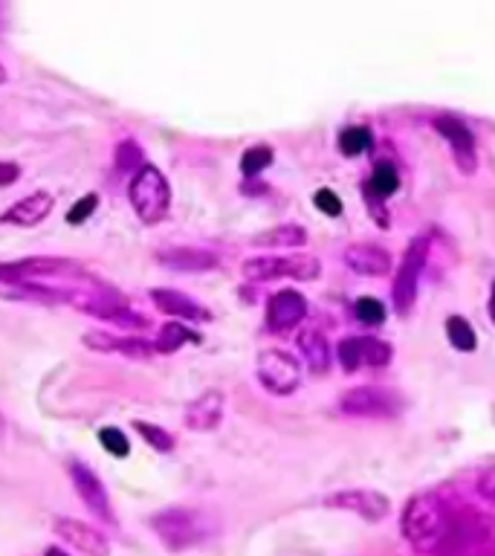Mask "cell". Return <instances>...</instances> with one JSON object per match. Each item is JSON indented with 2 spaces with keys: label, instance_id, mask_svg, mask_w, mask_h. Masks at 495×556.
<instances>
[{
  "label": "cell",
  "instance_id": "cell-1",
  "mask_svg": "<svg viewBox=\"0 0 495 556\" xmlns=\"http://www.w3.org/2000/svg\"><path fill=\"white\" fill-rule=\"evenodd\" d=\"M452 510H455V504L443 499L435 490L417 493L403 507V519H400L403 539L412 545L417 554L438 556L440 545L449 533Z\"/></svg>",
  "mask_w": 495,
  "mask_h": 556
},
{
  "label": "cell",
  "instance_id": "cell-2",
  "mask_svg": "<svg viewBox=\"0 0 495 556\" xmlns=\"http://www.w3.org/2000/svg\"><path fill=\"white\" fill-rule=\"evenodd\" d=\"M148 525L157 533V539L163 542L165 548L174 551V554L203 545L218 530L215 519L206 510H197V507H165V510H157L148 519Z\"/></svg>",
  "mask_w": 495,
  "mask_h": 556
},
{
  "label": "cell",
  "instance_id": "cell-3",
  "mask_svg": "<svg viewBox=\"0 0 495 556\" xmlns=\"http://www.w3.org/2000/svg\"><path fill=\"white\" fill-rule=\"evenodd\" d=\"M438 556H495V519L455 504Z\"/></svg>",
  "mask_w": 495,
  "mask_h": 556
},
{
  "label": "cell",
  "instance_id": "cell-4",
  "mask_svg": "<svg viewBox=\"0 0 495 556\" xmlns=\"http://www.w3.org/2000/svg\"><path fill=\"white\" fill-rule=\"evenodd\" d=\"M67 305L79 307L82 313L93 316V319L113 322L116 328H128V331H145L151 325L148 316H142L139 310L128 305L125 296H119L116 290H110V287L99 284V281H96V287L90 293L67 290Z\"/></svg>",
  "mask_w": 495,
  "mask_h": 556
},
{
  "label": "cell",
  "instance_id": "cell-5",
  "mask_svg": "<svg viewBox=\"0 0 495 556\" xmlns=\"http://www.w3.org/2000/svg\"><path fill=\"white\" fill-rule=\"evenodd\" d=\"M128 200L142 223L154 226V223L165 221V215L171 209V186H168L163 171L145 163L128 186Z\"/></svg>",
  "mask_w": 495,
  "mask_h": 556
},
{
  "label": "cell",
  "instance_id": "cell-6",
  "mask_svg": "<svg viewBox=\"0 0 495 556\" xmlns=\"http://www.w3.org/2000/svg\"><path fill=\"white\" fill-rule=\"evenodd\" d=\"M322 273V264L316 255H255L244 261V276L249 281H278V278H296L313 281Z\"/></svg>",
  "mask_w": 495,
  "mask_h": 556
},
{
  "label": "cell",
  "instance_id": "cell-7",
  "mask_svg": "<svg viewBox=\"0 0 495 556\" xmlns=\"http://www.w3.org/2000/svg\"><path fill=\"white\" fill-rule=\"evenodd\" d=\"M255 374H258V383L275 397H287L302 386V362L278 348H267L258 354Z\"/></svg>",
  "mask_w": 495,
  "mask_h": 556
},
{
  "label": "cell",
  "instance_id": "cell-8",
  "mask_svg": "<svg viewBox=\"0 0 495 556\" xmlns=\"http://www.w3.org/2000/svg\"><path fill=\"white\" fill-rule=\"evenodd\" d=\"M82 267L70 258H55V255H35L21 261H0V284H41L44 278H61L70 273H79Z\"/></svg>",
  "mask_w": 495,
  "mask_h": 556
},
{
  "label": "cell",
  "instance_id": "cell-9",
  "mask_svg": "<svg viewBox=\"0 0 495 556\" xmlns=\"http://www.w3.org/2000/svg\"><path fill=\"white\" fill-rule=\"evenodd\" d=\"M426 258H429V241L420 235L409 244V250L403 255V264L397 270L394 278V287H391V296H394V307L397 313H412L414 302H417V290H420V273L426 267Z\"/></svg>",
  "mask_w": 495,
  "mask_h": 556
},
{
  "label": "cell",
  "instance_id": "cell-10",
  "mask_svg": "<svg viewBox=\"0 0 495 556\" xmlns=\"http://www.w3.org/2000/svg\"><path fill=\"white\" fill-rule=\"evenodd\" d=\"M70 481H73V487H76V496L82 499V504L99 519V522H105V525H113L116 522V516H113V504H110V496H108V487L102 484V478L93 473L87 464L82 461H70Z\"/></svg>",
  "mask_w": 495,
  "mask_h": 556
},
{
  "label": "cell",
  "instance_id": "cell-11",
  "mask_svg": "<svg viewBox=\"0 0 495 556\" xmlns=\"http://www.w3.org/2000/svg\"><path fill=\"white\" fill-rule=\"evenodd\" d=\"M325 507L333 510H345V513H354L365 522H383L385 516L391 513V501L388 496H383L380 490H371V487H351V490H339L325 499Z\"/></svg>",
  "mask_w": 495,
  "mask_h": 556
},
{
  "label": "cell",
  "instance_id": "cell-12",
  "mask_svg": "<svg viewBox=\"0 0 495 556\" xmlns=\"http://www.w3.org/2000/svg\"><path fill=\"white\" fill-rule=\"evenodd\" d=\"M397 409L400 400L394 397V391L374 386H359L339 397V412L348 417H391L397 415Z\"/></svg>",
  "mask_w": 495,
  "mask_h": 556
},
{
  "label": "cell",
  "instance_id": "cell-13",
  "mask_svg": "<svg viewBox=\"0 0 495 556\" xmlns=\"http://www.w3.org/2000/svg\"><path fill=\"white\" fill-rule=\"evenodd\" d=\"M432 125H435V131H438L440 137L449 142V148H452V154H455L461 171H464V174L475 171V137H472L467 122L458 119V116L443 113V116H435V119H432Z\"/></svg>",
  "mask_w": 495,
  "mask_h": 556
},
{
  "label": "cell",
  "instance_id": "cell-14",
  "mask_svg": "<svg viewBox=\"0 0 495 556\" xmlns=\"http://www.w3.org/2000/svg\"><path fill=\"white\" fill-rule=\"evenodd\" d=\"M307 316V299L299 290H278L267 305V331L284 334L293 331Z\"/></svg>",
  "mask_w": 495,
  "mask_h": 556
},
{
  "label": "cell",
  "instance_id": "cell-15",
  "mask_svg": "<svg viewBox=\"0 0 495 556\" xmlns=\"http://www.w3.org/2000/svg\"><path fill=\"white\" fill-rule=\"evenodd\" d=\"M82 342L90 351H99V354H119V357H128V360H148L157 354V345L137 339V336H113L108 331H90L82 336Z\"/></svg>",
  "mask_w": 495,
  "mask_h": 556
},
{
  "label": "cell",
  "instance_id": "cell-16",
  "mask_svg": "<svg viewBox=\"0 0 495 556\" xmlns=\"http://www.w3.org/2000/svg\"><path fill=\"white\" fill-rule=\"evenodd\" d=\"M55 533L76 551H82L87 556H108L110 554V542L108 536L102 530L90 528L87 522H79V519H67V516H58L55 519Z\"/></svg>",
  "mask_w": 495,
  "mask_h": 556
},
{
  "label": "cell",
  "instance_id": "cell-17",
  "mask_svg": "<svg viewBox=\"0 0 495 556\" xmlns=\"http://www.w3.org/2000/svg\"><path fill=\"white\" fill-rule=\"evenodd\" d=\"M53 206H55V197L50 195V192H32V195H27L24 200L12 203V206L0 215V223H6V226H21V229H32V226H38V223L50 218Z\"/></svg>",
  "mask_w": 495,
  "mask_h": 556
},
{
  "label": "cell",
  "instance_id": "cell-18",
  "mask_svg": "<svg viewBox=\"0 0 495 556\" xmlns=\"http://www.w3.org/2000/svg\"><path fill=\"white\" fill-rule=\"evenodd\" d=\"M223 406H226V400H223V394L218 389L203 391L200 397H194L192 403L186 406V412H183L186 429H192V432L218 429L220 420H223Z\"/></svg>",
  "mask_w": 495,
  "mask_h": 556
},
{
  "label": "cell",
  "instance_id": "cell-19",
  "mask_svg": "<svg viewBox=\"0 0 495 556\" xmlns=\"http://www.w3.org/2000/svg\"><path fill=\"white\" fill-rule=\"evenodd\" d=\"M151 299H154V305L160 307L163 313L174 316V319H183V322H206L209 319V310L200 305L197 299H192L189 293H183V290L154 287L151 290Z\"/></svg>",
  "mask_w": 495,
  "mask_h": 556
},
{
  "label": "cell",
  "instance_id": "cell-20",
  "mask_svg": "<svg viewBox=\"0 0 495 556\" xmlns=\"http://www.w3.org/2000/svg\"><path fill=\"white\" fill-rule=\"evenodd\" d=\"M157 261L174 273H206L220 264L215 252L197 250V247H171V250L157 252Z\"/></svg>",
  "mask_w": 495,
  "mask_h": 556
},
{
  "label": "cell",
  "instance_id": "cell-21",
  "mask_svg": "<svg viewBox=\"0 0 495 556\" xmlns=\"http://www.w3.org/2000/svg\"><path fill=\"white\" fill-rule=\"evenodd\" d=\"M345 264L359 276H385L391 270V255L377 244H351L345 250Z\"/></svg>",
  "mask_w": 495,
  "mask_h": 556
},
{
  "label": "cell",
  "instance_id": "cell-22",
  "mask_svg": "<svg viewBox=\"0 0 495 556\" xmlns=\"http://www.w3.org/2000/svg\"><path fill=\"white\" fill-rule=\"evenodd\" d=\"M296 345H299L302 362L313 374H325L328 371L333 354H330V342L319 331H313V328L302 331L299 339H296Z\"/></svg>",
  "mask_w": 495,
  "mask_h": 556
},
{
  "label": "cell",
  "instance_id": "cell-23",
  "mask_svg": "<svg viewBox=\"0 0 495 556\" xmlns=\"http://www.w3.org/2000/svg\"><path fill=\"white\" fill-rule=\"evenodd\" d=\"M252 244L255 247H281V250H287V247H304L307 244V232H304V226H299V223H284V226H275V229H267V232L255 235Z\"/></svg>",
  "mask_w": 495,
  "mask_h": 556
},
{
  "label": "cell",
  "instance_id": "cell-24",
  "mask_svg": "<svg viewBox=\"0 0 495 556\" xmlns=\"http://www.w3.org/2000/svg\"><path fill=\"white\" fill-rule=\"evenodd\" d=\"M186 342H200V334H194L192 328H186L183 322H168V325L160 328L157 351H160V354H174V351H180Z\"/></svg>",
  "mask_w": 495,
  "mask_h": 556
},
{
  "label": "cell",
  "instance_id": "cell-25",
  "mask_svg": "<svg viewBox=\"0 0 495 556\" xmlns=\"http://www.w3.org/2000/svg\"><path fill=\"white\" fill-rule=\"evenodd\" d=\"M446 336H449L452 348H458L461 354H472L478 348V336H475L472 325L464 316H449L446 319Z\"/></svg>",
  "mask_w": 495,
  "mask_h": 556
},
{
  "label": "cell",
  "instance_id": "cell-26",
  "mask_svg": "<svg viewBox=\"0 0 495 556\" xmlns=\"http://www.w3.org/2000/svg\"><path fill=\"white\" fill-rule=\"evenodd\" d=\"M397 186H400V177H397L394 166H388V163H380V166L374 168L371 180H368V195L385 200V197H391L394 192H397Z\"/></svg>",
  "mask_w": 495,
  "mask_h": 556
},
{
  "label": "cell",
  "instance_id": "cell-27",
  "mask_svg": "<svg viewBox=\"0 0 495 556\" xmlns=\"http://www.w3.org/2000/svg\"><path fill=\"white\" fill-rule=\"evenodd\" d=\"M359 339V354H362V365H371V368H380L388 365L391 360V345L383 339H374V336H357Z\"/></svg>",
  "mask_w": 495,
  "mask_h": 556
},
{
  "label": "cell",
  "instance_id": "cell-28",
  "mask_svg": "<svg viewBox=\"0 0 495 556\" xmlns=\"http://www.w3.org/2000/svg\"><path fill=\"white\" fill-rule=\"evenodd\" d=\"M371 148V131L362 128V125H354V128H345L339 134V151L345 157H359Z\"/></svg>",
  "mask_w": 495,
  "mask_h": 556
},
{
  "label": "cell",
  "instance_id": "cell-29",
  "mask_svg": "<svg viewBox=\"0 0 495 556\" xmlns=\"http://www.w3.org/2000/svg\"><path fill=\"white\" fill-rule=\"evenodd\" d=\"M270 166H273V148L270 145H252L241 157V171L247 177H255V174H261L264 168Z\"/></svg>",
  "mask_w": 495,
  "mask_h": 556
},
{
  "label": "cell",
  "instance_id": "cell-30",
  "mask_svg": "<svg viewBox=\"0 0 495 556\" xmlns=\"http://www.w3.org/2000/svg\"><path fill=\"white\" fill-rule=\"evenodd\" d=\"M99 444L102 449L113 455V458H128L131 455V441L125 438V432L122 429H116V426H102L99 429Z\"/></svg>",
  "mask_w": 495,
  "mask_h": 556
},
{
  "label": "cell",
  "instance_id": "cell-31",
  "mask_svg": "<svg viewBox=\"0 0 495 556\" xmlns=\"http://www.w3.org/2000/svg\"><path fill=\"white\" fill-rule=\"evenodd\" d=\"M134 429H137L139 435H142V441L151 446V449H157V452H171V449H174V438H171V432H165V429H160V426L145 423V420H137Z\"/></svg>",
  "mask_w": 495,
  "mask_h": 556
},
{
  "label": "cell",
  "instance_id": "cell-32",
  "mask_svg": "<svg viewBox=\"0 0 495 556\" xmlns=\"http://www.w3.org/2000/svg\"><path fill=\"white\" fill-rule=\"evenodd\" d=\"M116 166H119V171H134V174H137L139 168L145 166L142 148H139L134 139L119 142V148H116Z\"/></svg>",
  "mask_w": 495,
  "mask_h": 556
},
{
  "label": "cell",
  "instance_id": "cell-33",
  "mask_svg": "<svg viewBox=\"0 0 495 556\" xmlns=\"http://www.w3.org/2000/svg\"><path fill=\"white\" fill-rule=\"evenodd\" d=\"M354 313H357V319L362 325H383L385 322V305L380 299H374V296H362V299H357Z\"/></svg>",
  "mask_w": 495,
  "mask_h": 556
},
{
  "label": "cell",
  "instance_id": "cell-34",
  "mask_svg": "<svg viewBox=\"0 0 495 556\" xmlns=\"http://www.w3.org/2000/svg\"><path fill=\"white\" fill-rule=\"evenodd\" d=\"M96 206H99V195H96V192L82 195L70 209H67V223H70V226H82L84 221H90V215L96 212Z\"/></svg>",
  "mask_w": 495,
  "mask_h": 556
},
{
  "label": "cell",
  "instance_id": "cell-35",
  "mask_svg": "<svg viewBox=\"0 0 495 556\" xmlns=\"http://www.w3.org/2000/svg\"><path fill=\"white\" fill-rule=\"evenodd\" d=\"M336 360H339V365H342L345 371H359V368H362V354H359L357 336H348V339L339 342V348H336Z\"/></svg>",
  "mask_w": 495,
  "mask_h": 556
},
{
  "label": "cell",
  "instance_id": "cell-36",
  "mask_svg": "<svg viewBox=\"0 0 495 556\" xmlns=\"http://www.w3.org/2000/svg\"><path fill=\"white\" fill-rule=\"evenodd\" d=\"M313 203H316L319 212H325L330 218H339V215H342V197L333 195L330 189H319V192L313 195Z\"/></svg>",
  "mask_w": 495,
  "mask_h": 556
},
{
  "label": "cell",
  "instance_id": "cell-37",
  "mask_svg": "<svg viewBox=\"0 0 495 556\" xmlns=\"http://www.w3.org/2000/svg\"><path fill=\"white\" fill-rule=\"evenodd\" d=\"M475 490H478V496H481V499L495 507V464L493 467H487L484 473L478 475V484H475Z\"/></svg>",
  "mask_w": 495,
  "mask_h": 556
},
{
  "label": "cell",
  "instance_id": "cell-38",
  "mask_svg": "<svg viewBox=\"0 0 495 556\" xmlns=\"http://www.w3.org/2000/svg\"><path fill=\"white\" fill-rule=\"evenodd\" d=\"M21 177V166L18 163H9V160H0V189L12 186L15 180Z\"/></svg>",
  "mask_w": 495,
  "mask_h": 556
},
{
  "label": "cell",
  "instance_id": "cell-39",
  "mask_svg": "<svg viewBox=\"0 0 495 556\" xmlns=\"http://www.w3.org/2000/svg\"><path fill=\"white\" fill-rule=\"evenodd\" d=\"M44 556H67V551H61L58 545H50V548L44 551Z\"/></svg>",
  "mask_w": 495,
  "mask_h": 556
},
{
  "label": "cell",
  "instance_id": "cell-40",
  "mask_svg": "<svg viewBox=\"0 0 495 556\" xmlns=\"http://www.w3.org/2000/svg\"><path fill=\"white\" fill-rule=\"evenodd\" d=\"M490 319L495 322V284H493V290H490Z\"/></svg>",
  "mask_w": 495,
  "mask_h": 556
},
{
  "label": "cell",
  "instance_id": "cell-41",
  "mask_svg": "<svg viewBox=\"0 0 495 556\" xmlns=\"http://www.w3.org/2000/svg\"><path fill=\"white\" fill-rule=\"evenodd\" d=\"M6 82V67H3V64H0V84Z\"/></svg>",
  "mask_w": 495,
  "mask_h": 556
},
{
  "label": "cell",
  "instance_id": "cell-42",
  "mask_svg": "<svg viewBox=\"0 0 495 556\" xmlns=\"http://www.w3.org/2000/svg\"><path fill=\"white\" fill-rule=\"evenodd\" d=\"M3 432H6V420H3V415H0V438H3Z\"/></svg>",
  "mask_w": 495,
  "mask_h": 556
}]
</instances>
